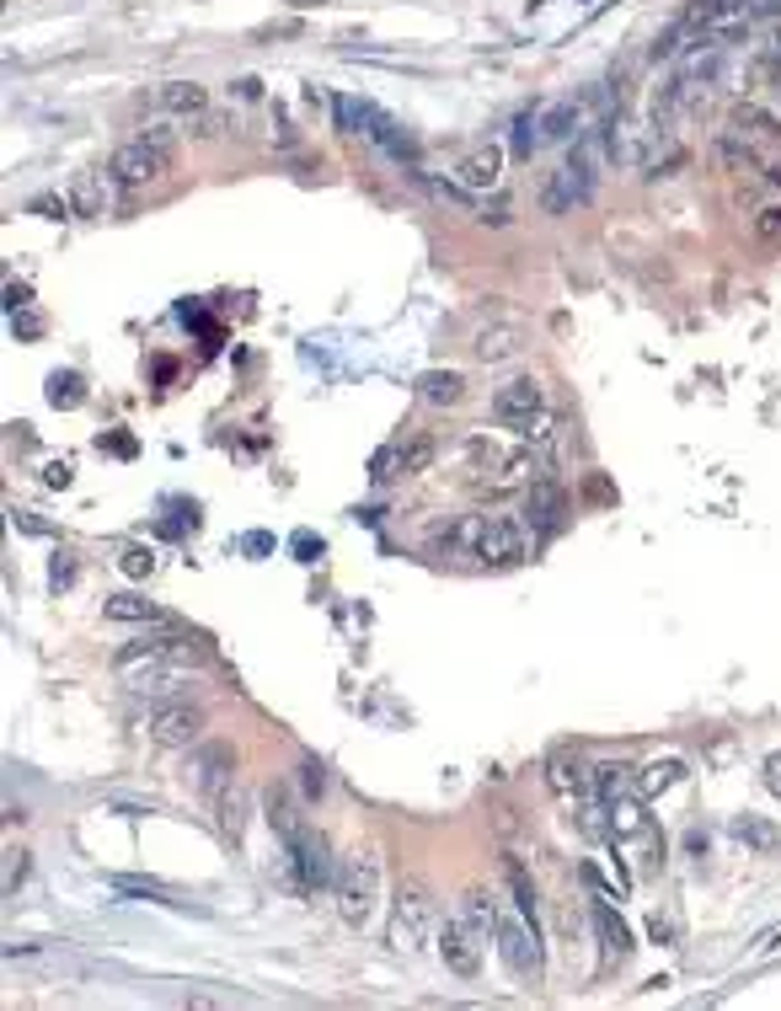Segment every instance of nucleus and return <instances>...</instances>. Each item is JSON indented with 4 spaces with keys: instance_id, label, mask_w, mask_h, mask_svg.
<instances>
[{
    "instance_id": "1",
    "label": "nucleus",
    "mask_w": 781,
    "mask_h": 1011,
    "mask_svg": "<svg viewBox=\"0 0 781 1011\" xmlns=\"http://www.w3.org/2000/svg\"><path fill=\"white\" fill-rule=\"evenodd\" d=\"M199 647L188 643V637H177V632H166V637H140V643H129L119 658H113V669H119V680L129 690H140V696H177V690L188 686L193 675H199Z\"/></svg>"
},
{
    "instance_id": "2",
    "label": "nucleus",
    "mask_w": 781,
    "mask_h": 1011,
    "mask_svg": "<svg viewBox=\"0 0 781 1011\" xmlns=\"http://www.w3.org/2000/svg\"><path fill=\"white\" fill-rule=\"evenodd\" d=\"M439 904L428 899V889H408L397 893V904H391V921H386V942H391V953H402V958H423V953H439Z\"/></svg>"
},
{
    "instance_id": "3",
    "label": "nucleus",
    "mask_w": 781,
    "mask_h": 1011,
    "mask_svg": "<svg viewBox=\"0 0 781 1011\" xmlns=\"http://www.w3.org/2000/svg\"><path fill=\"white\" fill-rule=\"evenodd\" d=\"M171 156H177V129H171L166 119H156V123H145V129H140V140L119 145V156H113L108 166H113V177L134 193V188L161 182L166 171H171Z\"/></svg>"
},
{
    "instance_id": "4",
    "label": "nucleus",
    "mask_w": 781,
    "mask_h": 1011,
    "mask_svg": "<svg viewBox=\"0 0 781 1011\" xmlns=\"http://www.w3.org/2000/svg\"><path fill=\"white\" fill-rule=\"evenodd\" d=\"M605 809H611V841L632 856V867L637 873H658L663 867V835H658L654 813H648V798L626 792V798L605 803Z\"/></svg>"
},
{
    "instance_id": "5",
    "label": "nucleus",
    "mask_w": 781,
    "mask_h": 1011,
    "mask_svg": "<svg viewBox=\"0 0 781 1011\" xmlns=\"http://www.w3.org/2000/svg\"><path fill=\"white\" fill-rule=\"evenodd\" d=\"M332 899H337V915L343 926L365 931L380 910V851H354L343 867H337V884H332Z\"/></svg>"
},
{
    "instance_id": "6",
    "label": "nucleus",
    "mask_w": 781,
    "mask_h": 1011,
    "mask_svg": "<svg viewBox=\"0 0 781 1011\" xmlns=\"http://www.w3.org/2000/svg\"><path fill=\"white\" fill-rule=\"evenodd\" d=\"M498 953H503V964H509V974L514 979H540V969H546V958H540V936H535V915L531 910H503L498 904V931H493Z\"/></svg>"
},
{
    "instance_id": "7",
    "label": "nucleus",
    "mask_w": 781,
    "mask_h": 1011,
    "mask_svg": "<svg viewBox=\"0 0 781 1011\" xmlns=\"http://www.w3.org/2000/svg\"><path fill=\"white\" fill-rule=\"evenodd\" d=\"M337 123L348 129V134H365L375 140L380 151H391V156H417V140H412L402 123L391 119V113H380L375 102H359V97H337Z\"/></svg>"
},
{
    "instance_id": "8",
    "label": "nucleus",
    "mask_w": 781,
    "mask_h": 1011,
    "mask_svg": "<svg viewBox=\"0 0 781 1011\" xmlns=\"http://www.w3.org/2000/svg\"><path fill=\"white\" fill-rule=\"evenodd\" d=\"M284 856H289V873H294V889L300 893H316V889H332V884H337V867H343V862H332L327 841H322L311 824H300L294 835H284Z\"/></svg>"
},
{
    "instance_id": "9",
    "label": "nucleus",
    "mask_w": 781,
    "mask_h": 1011,
    "mask_svg": "<svg viewBox=\"0 0 781 1011\" xmlns=\"http://www.w3.org/2000/svg\"><path fill=\"white\" fill-rule=\"evenodd\" d=\"M594 188H600V162L594 156H583L573 145V162H562L551 177H546V188H540V209L546 214H573L578 203L594 199Z\"/></svg>"
},
{
    "instance_id": "10",
    "label": "nucleus",
    "mask_w": 781,
    "mask_h": 1011,
    "mask_svg": "<svg viewBox=\"0 0 781 1011\" xmlns=\"http://www.w3.org/2000/svg\"><path fill=\"white\" fill-rule=\"evenodd\" d=\"M493 418L503 429H514V434H540V423H546V391H540V380L535 375H514L509 386H498Z\"/></svg>"
},
{
    "instance_id": "11",
    "label": "nucleus",
    "mask_w": 781,
    "mask_h": 1011,
    "mask_svg": "<svg viewBox=\"0 0 781 1011\" xmlns=\"http://www.w3.org/2000/svg\"><path fill=\"white\" fill-rule=\"evenodd\" d=\"M466 546H471V557H477V563H488V567L525 563V530L514 525V520H503V514H482V520H471Z\"/></svg>"
},
{
    "instance_id": "12",
    "label": "nucleus",
    "mask_w": 781,
    "mask_h": 1011,
    "mask_svg": "<svg viewBox=\"0 0 781 1011\" xmlns=\"http://www.w3.org/2000/svg\"><path fill=\"white\" fill-rule=\"evenodd\" d=\"M199 733H204V707H193V701H156L150 707V738L166 749H188V744H199Z\"/></svg>"
},
{
    "instance_id": "13",
    "label": "nucleus",
    "mask_w": 781,
    "mask_h": 1011,
    "mask_svg": "<svg viewBox=\"0 0 781 1011\" xmlns=\"http://www.w3.org/2000/svg\"><path fill=\"white\" fill-rule=\"evenodd\" d=\"M482 936H477V926L455 910V915H445V926H439V958H445V969H455L460 979H477V969H482Z\"/></svg>"
},
{
    "instance_id": "14",
    "label": "nucleus",
    "mask_w": 781,
    "mask_h": 1011,
    "mask_svg": "<svg viewBox=\"0 0 781 1011\" xmlns=\"http://www.w3.org/2000/svg\"><path fill=\"white\" fill-rule=\"evenodd\" d=\"M119 193H129V188L113 177V166H108V171L91 166V171H81V177L70 182V209H76L81 220H108V214L119 209Z\"/></svg>"
},
{
    "instance_id": "15",
    "label": "nucleus",
    "mask_w": 781,
    "mask_h": 1011,
    "mask_svg": "<svg viewBox=\"0 0 781 1011\" xmlns=\"http://www.w3.org/2000/svg\"><path fill=\"white\" fill-rule=\"evenodd\" d=\"M428 460H434V440L428 434H408V440H397V445H386L375 455V482L417 477V471H428Z\"/></svg>"
},
{
    "instance_id": "16",
    "label": "nucleus",
    "mask_w": 781,
    "mask_h": 1011,
    "mask_svg": "<svg viewBox=\"0 0 781 1011\" xmlns=\"http://www.w3.org/2000/svg\"><path fill=\"white\" fill-rule=\"evenodd\" d=\"M728 134H739L744 145H755V151L777 156L781 151V113H771L766 102H739V108H734V119H728Z\"/></svg>"
},
{
    "instance_id": "17",
    "label": "nucleus",
    "mask_w": 781,
    "mask_h": 1011,
    "mask_svg": "<svg viewBox=\"0 0 781 1011\" xmlns=\"http://www.w3.org/2000/svg\"><path fill=\"white\" fill-rule=\"evenodd\" d=\"M498 177H503V145H482L455 166V182L466 193H488V188H498Z\"/></svg>"
},
{
    "instance_id": "18",
    "label": "nucleus",
    "mask_w": 781,
    "mask_h": 1011,
    "mask_svg": "<svg viewBox=\"0 0 781 1011\" xmlns=\"http://www.w3.org/2000/svg\"><path fill=\"white\" fill-rule=\"evenodd\" d=\"M156 108L166 119H204L209 91L199 81H161L156 86Z\"/></svg>"
},
{
    "instance_id": "19",
    "label": "nucleus",
    "mask_w": 781,
    "mask_h": 1011,
    "mask_svg": "<svg viewBox=\"0 0 781 1011\" xmlns=\"http://www.w3.org/2000/svg\"><path fill=\"white\" fill-rule=\"evenodd\" d=\"M525 348V326L520 322H498V326H482L477 332V359L482 365H503V359H514Z\"/></svg>"
},
{
    "instance_id": "20",
    "label": "nucleus",
    "mask_w": 781,
    "mask_h": 1011,
    "mask_svg": "<svg viewBox=\"0 0 781 1011\" xmlns=\"http://www.w3.org/2000/svg\"><path fill=\"white\" fill-rule=\"evenodd\" d=\"M417 397L428 407H455L466 397V380H460V369H423L417 375Z\"/></svg>"
},
{
    "instance_id": "21",
    "label": "nucleus",
    "mask_w": 781,
    "mask_h": 1011,
    "mask_svg": "<svg viewBox=\"0 0 781 1011\" xmlns=\"http://www.w3.org/2000/svg\"><path fill=\"white\" fill-rule=\"evenodd\" d=\"M108 621H140V626H177L161 606H150V600H140V595H113L108 600Z\"/></svg>"
},
{
    "instance_id": "22",
    "label": "nucleus",
    "mask_w": 781,
    "mask_h": 1011,
    "mask_svg": "<svg viewBox=\"0 0 781 1011\" xmlns=\"http://www.w3.org/2000/svg\"><path fill=\"white\" fill-rule=\"evenodd\" d=\"M546 781H551L562 798H578V803L594 798V770H583L578 760H551V766H546Z\"/></svg>"
},
{
    "instance_id": "23",
    "label": "nucleus",
    "mask_w": 781,
    "mask_h": 1011,
    "mask_svg": "<svg viewBox=\"0 0 781 1011\" xmlns=\"http://www.w3.org/2000/svg\"><path fill=\"white\" fill-rule=\"evenodd\" d=\"M626 792H637V770L626 766V760H605V766H594V798L600 803H616Z\"/></svg>"
},
{
    "instance_id": "24",
    "label": "nucleus",
    "mask_w": 781,
    "mask_h": 1011,
    "mask_svg": "<svg viewBox=\"0 0 781 1011\" xmlns=\"http://www.w3.org/2000/svg\"><path fill=\"white\" fill-rule=\"evenodd\" d=\"M214 813H220V830H225L231 841H242V830H247V792L225 781V787L214 792Z\"/></svg>"
},
{
    "instance_id": "25",
    "label": "nucleus",
    "mask_w": 781,
    "mask_h": 1011,
    "mask_svg": "<svg viewBox=\"0 0 781 1011\" xmlns=\"http://www.w3.org/2000/svg\"><path fill=\"white\" fill-rule=\"evenodd\" d=\"M728 835L744 841V846H755V851H777L781 846V830L771 824V819H760V813H739V819L728 824Z\"/></svg>"
},
{
    "instance_id": "26",
    "label": "nucleus",
    "mask_w": 781,
    "mask_h": 1011,
    "mask_svg": "<svg viewBox=\"0 0 781 1011\" xmlns=\"http://www.w3.org/2000/svg\"><path fill=\"white\" fill-rule=\"evenodd\" d=\"M460 915H466V921L477 926V936L488 942V936H493V931H498V893H488V889H471V893H466V899H460Z\"/></svg>"
},
{
    "instance_id": "27",
    "label": "nucleus",
    "mask_w": 781,
    "mask_h": 1011,
    "mask_svg": "<svg viewBox=\"0 0 781 1011\" xmlns=\"http://www.w3.org/2000/svg\"><path fill=\"white\" fill-rule=\"evenodd\" d=\"M680 781H685V766H680V760H654V766H643V770H637V792H643L648 803H654L658 792L680 787Z\"/></svg>"
},
{
    "instance_id": "28",
    "label": "nucleus",
    "mask_w": 781,
    "mask_h": 1011,
    "mask_svg": "<svg viewBox=\"0 0 781 1011\" xmlns=\"http://www.w3.org/2000/svg\"><path fill=\"white\" fill-rule=\"evenodd\" d=\"M594 931H600V942H605L611 958H626V953H632V931L621 926V915L611 904H594Z\"/></svg>"
},
{
    "instance_id": "29",
    "label": "nucleus",
    "mask_w": 781,
    "mask_h": 1011,
    "mask_svg": "<svg viewBox=\"0 0 781 1011\" xmlns=\"http://www.w3.org/2000/svg\"><path fill=\"white\" fill-rule=\"evenodd\" d=\"M749 81H755V91H760L771 108H781V48H771V54H760V59H755Z\"/></svg>"
},
{
    "instance_id": "30",
    "label": "nucleus",
    "mask_w": 781,
    "mask_h": 1011,
    "mask_svg": "<svg viewBox=\"0 0 781 1011\" xmlns=\"http://www.w3.org/2000/svg\"><path fill=\"white\" fill-rule=\"evenodd\" d=\"M225 766H236V755H231L225 744H209L204 755H199V781H204L209 792H220V787L231 781V770Z\"/></svg>"
},
{
    "instance_id": "31",
    "label": "nucleus",
    "mask_w": 781,
    "mask_h": 1011,
    "mask_svg": "<svg viewBox=\"0 0 781 1011\" xmlns=\"http://www.w3.org/2000/svg\"><path fill=\"white\" fill-rule=\"evenodd\" d=\"M43 397H48L54 407H65V412H70V407H81V402H86L81 375H76V369H54V375H48V391H43Z\"/></svg>"
},
{
    "instance_id": "32",
    "label": "nucleus",
    "mask_w": 781,
    "mask_h": 1011,
    "mask_svg": "<svg viewBox=\"0 0 781 1011\" xmlns=\"http://www.w3.org/2000/svg\"><path fill=\"white\" fill-rule=\"evenodd\" d=\"M525 514H535V525H557V514H562V492L557 487H535L531 498H525Z\"/></svg>"
},
{
    "instance_id": "33",
    "label": "nucleus",
    "mask_w": 781,
    "mask_h": 1011,
    "mask_svg": "<svg viewBox=\"0 0 781 1011\" xmlns=\"http://www.w3.org/2000/svg\"><path fill=\"white\" fill-rule=\"evenodd\" d=\"M540 151V108H525L514 119V156H535Z\"/></svg>"
},
{
    "instance_id": "34",
    "label": "nucleus",
    "mask_w": 781,
    "mask_h": 1011,
    "mask_svg": "<svg viewBox=\"0 0 781 1011\" xmlns=\"http://www.w3.org/2000/svg\"><path fill=\"white\" fill-rule=\"evenodd\" d=\"M119 567H124L129 578H150V573H156V552H150V546H124V552H119Z\"/></svg>"
},
{
    "instance_id": "35",
    "label": "nucleus",
    "mask_w": 781,
    "mask_h": 1011,
    "mask_svg": "<svg viewBox=\"0 0 781 1011\" xmlns=\"http://www.w3.org/2000/svg\"><path fill=\"white\" fill-rule=\"evenodd\" d=\"M113 889H124V893H145V899H156V904H182V899H166V889L161 884H150V878H108Z\"/></svg>"
},
{
    "instance_id": "36",
    "label": "nucleus",
    "mask_w": 781,
    "mask_h": 1011,
    "mask_svg": "<svg viewBox=\"0 0 781 1011\" xmlns=\"http://www.w3.org/2000/svg\"><path fill=\"white\" fill-rule=\"evenodd\" d=\"M503 873H509V889H514V904H520V910H531V915H535V889H531V878H525V867H520V862H509Z\"/></svg>"
},
{
    "instance_id": "37",
    "label": "nucleus",
    "mask_w": 781,
    "mask_h": 1011,
    "mask_svg": "<svg viewBox=\"0 0 781 1011\" xmlns=\"http://www.w3.org/2000/svg\"><path fill=\"white\" fill-rule=\"evenodd\" d=\"M289 546H294V557H300V563H316V557L327 552V546H322V535H311V530H294V535H289Z\"/></svg>"
},
{
    "instance_id": "38",
    "label": "nucleus",
    "mask_w": 781,
    "mask_h": 1011,
    "mask_svg": "<svg viewBox=\"0 0 781 1011\" xmlns=\"http://www.w3.org/2000/svg\"><path fill=\"white\" fill-rule=\"evenodd\" d=\"M27 878V851H5V893Z\"/></svg>"
},
{
    "instance_id": "39",
    "label": "nucleus",
    "mask_w": 781,
    "mask_h": 1011,
    "mask_svg": "<svg viewBox=\"0 0 781 1011\" xmlns=\"http://www.w3.org/2000/svg\"><path fill=\"white\" fill-rule=\"evenodd\" d=\"M27 209H33L38 220H65V199H54V193H38Z\"/></svg>"
},
{
    "instance_id": "40",
    "label": "nucleus",
    "mask_w": 781,
    "mask_h": 1011,
    "mask_svg": "<svg viewBox=\"0 0 781 1011\" xmlns=\"http://www.w3.org/2000/svg\"><path fill=\"white\" fill-rule=\"evenodd\" d=\"M11 332H16V337H38L43 322L33 316V311H11Z\"/></svg>"
},
{
    "instance_id": "41",
    "label": "nucleus",
    "mask_w": 781,
    "mask_h": 1011,
    "mask_svg": "<svg viewBox=\"0 0 781 1011\" xmlns=\"http://www.w3.org/2000/svg\"><path fill=\"white\" fill-rule=\"evenodd\" d=\"M648 931H654V942H674V936H680V921H674V915H654Z\"/></svg>"
},
{
    "instance_id": "42",
    "label": "nucleus",
    "mask_w": 781,
    "mask_h": 1011,
    "mask_svg": "<svg viewBox=\"0 0 781 1011\" xmlns=\"http://www.w3.org/2000/svg\"><path fill=\"white\" fill-rule=\"evenodd\" d=\"M305 776H300V781H305V798H322V781H327V776H322V766H316V760H305Z\"/></svg>"
},
{
    "instance_id": "43",
    "label": "nucleus",
    "mask_w": 781,
    "mask_h": 1011,
    "mask_svg": "<svg viewBox=\"0 0 781 1011\" xmlns=\"http://www.w3.org/2000/svg\"><path fill=\"white\" fill-rule=\"evenodd\" d=\"M766 792H777L781 798V749L777 755H766Z\"/></svg>"
},
{
    "instance_id": "44",
    "label": "nucleus",
    "mask_w": 781,
    "mask_h": 1011,
    "mask_svg": "<svg viewBox=\"0 0 781 1011\" xmlns=\"http://www.w3.org/2000/svg\"><path fill=\"white\" fill-rule=\"evenodd\" d=\"M5 305L22 311V305H27V284H11V289H5Z\"/></svg>"
},
{
    "instance_id": "45",
    "label": "nucleus",
    "mask_w": 781,
    "mask_h": 1011,
    "mask_svg": "<svg viewBox=\"0 0 781 1011\" xmlns=\"http://www.w3.org/2000/svg\"><path fill=\"white\" fill-rule=\"evenodd\" d=\"M76 578V563H54V589H65Z\"/></svg>"
},
{
    "instance_id": "46",
    "label": "nucleus",
    "mask_w": 781,
    "mask_h": 1011,
    "mask_svg": "<svg viewBox=\"0 0 781 1011\" xmlns=\"http://www.w3.org/2000/svg\"><path fill=\"white\" fill-rule=\"evenodd\" d=\"M70 482V466H65V460H59V466H48V487H65Z\"/></svg>"
},
{
    "instance_id": "47",
    "label": "nucleus",
    "mask_w": 781,
    "mask_h": 1011,
    "mask_svg": "<svg viewBox=\"0 0 781 1011\" xmlns=\"http://www.w3.org/2000/svg\"><path fill=\"white\" fill-rule=\"evenodd\" d=\"M760 231H781V209H766V220H760Z\"/></svg>"
}]
</instances>
